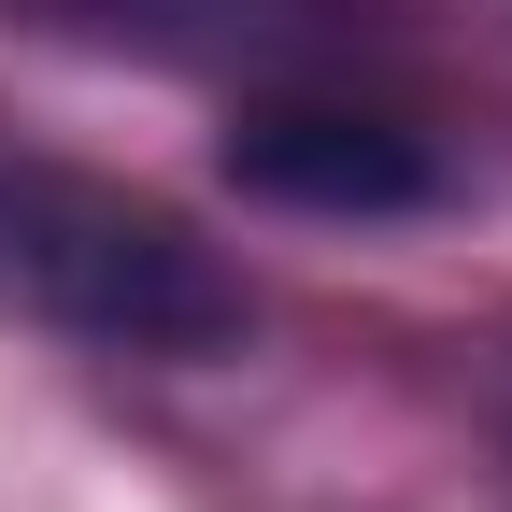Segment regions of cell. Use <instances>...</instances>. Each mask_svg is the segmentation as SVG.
Returning <instances> with one entry per match:
<instances>
[{"label": "cell", "mask_w": 512, "mask_h": 512, "mask_svg": "<svg viewBox=\"0 0 512 512\" xmlns=\"http://www.w3.org/2000/svg\"><path fill=\"white\" fill-rule=\"evenodd\" d=\"M0 271L57 328L128 342V356L242 342V285L214 271V242H185L157 200H114V185H72V171H0Z\"/></svg>", "instance_id": "cell-1"}, {"label": "cell", "mask_w": 512, "mask_h": 512, "mask_svg": "<svg viewBox=\"0 0 512 512\" xmlns=\"http://www.w3.org/2000/svg\"><path fill=\"white\" fill-rule=\"evenodd\" d=\"M228 171L285 214H427L441 200V157L413 114L356 100L342 72H299V86H242V128H228Z\"/></svg>", "instance_id": "cell-2"}, {"label": "cell", "mask_w": 512, "mask_h": 512, "mask_svg": "<svg viewBox=\"0 0 512 512\" xmlns=\"http://www.w3.org/2000/svg\"><path fill=\"white\" fill-rule=\"evenodd\" d=\"M0 15L100 43V57H143V72H200V86H299V72L356 57L370 0H0Z\"/></svg>", "instance_id": "cell-3"}]
</instances>
